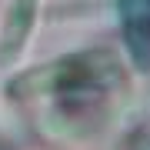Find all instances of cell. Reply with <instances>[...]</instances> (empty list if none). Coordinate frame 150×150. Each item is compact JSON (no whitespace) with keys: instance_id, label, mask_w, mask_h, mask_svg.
<instances>
[{"instance_id":"1","label":"cell","mask_w":150,"mask_h":150,"mask_svg":"<svg viewBox=\"0 0 150 150\" xmlns=\"http://www.w3.org/2000/svg\"><path fill=\"white\" fill-rule=\"evenodd\" d=\"M113 83H123V67L110 50H80V54H64L47 64L27 67L17 77H10L7 93L13 100H33L47 93H90L107 90Z\"/></svg>"},{"instance_id":"2","label":"cell","mask_w":150,"mask_h":150,"mask_svg":"<svg viewBox=\"0 0 150 150\" xmlns=\"http://www.w3.org/2000/svg\"><path fill=\"white\" fill-rule=\"evenodd\" d=\"M43 0H10L0 20V64H17L37 33Z\"/></svg>"},{"instance_id":"3","label":"cell","mask_w":150,"mask_h":150,"mask_svg":"<svg viewBox=\"0 0 150 150\" xmlns=\"http://www.w3.org/2000/svg\"><path fill=\"white\" fill-rule=\"evenodd\" d=\"M127 50L140 70H150V0H117Z\"/></svg>"}]
</instances>
